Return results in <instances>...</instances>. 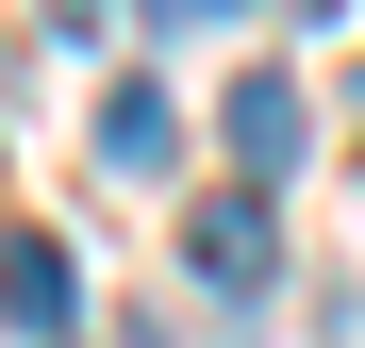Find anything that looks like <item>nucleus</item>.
Here are the masks:
<instances>
[{
	"label": "nucleus",
	"mask_w": 365,
	"mask_h": 348,
	"mask_svg": "<svg viewBox=\"0 0 365 348\" xmlns=\"http://www.w3.org/2000/svg\"><path fill=\"white\" fill-rule=\"evenodd\" d=\"M216 149H232V183H250V199H282V166L316 149V100H299L282 67H250V83L216 100Z\"/></svg>",
	"instance_id": "obj_1"
},
{
	"label": "nucleus",
	"mask_w": 365,
	"mask_h": 348,
	"mask_svg": "<svg viewBox=\"0 0 365 348\" xmlns=\"http://www.w3.org/2000/svg\"><path fill=\"white\" fill-rule=\"evenodd\" d=\"M182 249H200V282H216V299H266V282H282V216L232 183V199H200V216H182Z\"/></svg>",
	"instance_id": "obj_2"
},
{
	"label": "nucleus",
	"mask_w": 365,
	"mask_h": 348,
	"mask_svg": "<svg viewBox=\"0 0 365 348\" xmlns=\"http://www.w3.org/2000/svg\"><path fill=\"white\" fill-rule=\"evenodd\" d=\"M0 315H17L34 348H50V332L83 315V282H67V249H50V232H0Z\"/></svg>",
	"instance_id": "obj_3"
},
{
	"label": "nucleus",
	"mask_w": 365,
	"mask_h": 348,
	"mask_svg": "<svg viewBox=\"0 0 365 348\" xmlns=\"http://www.w3.org/2000/svg\"><path fill=\"white\" fill-rule=\"evenodd\" d=\"M100 166H116V183H166V166H182V116H166V83H116V100H100Z\"/></svg>",
	"instance_id": "obj_4"
},
{
	"label": "nucleus",
	"mask_w": 365,
	"mask_h": 348,
	"mask_svg": "<svg viewBox=\"0 0 365 348\" xmlns=\"http://www.w3.org/2000/svg\"><path fill=\"white\" fill-rule=\"evenodd\" d=\"M133 17H166V33H200V17H216V0H133Z\"/></svg>",
	"instance_id": "obj_5"
},
{
	"label": "nucleus",
	"mask_w": 365,
	"mask_h": 348,
	"mask_svg": "<svg viewBox=\"0 0 365 348\" xmlns=\"http://www.w3.org/2000/svg\"><path fill=\"white\" fill-rule=\"evenodd\" d=\"M282 17H349V0H282Z\"/></svg>",
	"instance_id": "obj_6"
},
{
	"label": "nucleus",
	"mask_w": 365,
	"mask_h": 348,
	"mask_svg": "<svg viewBox=\"0 0 365 348\" xmlns=\"http://www.w3.org/2000/svg\"><path fill=\"white\" fill-rule=\"evenodd\" d=\"M349 116H365V83H349Z\"/></svg>",
	"instance_id": "obj_7"
}]
</instances>
